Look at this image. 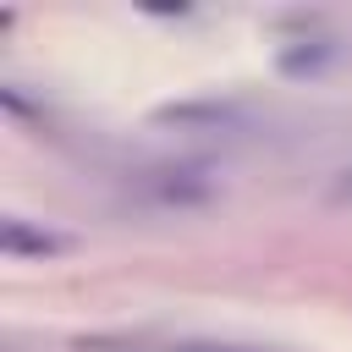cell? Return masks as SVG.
I'll list each match as a JSON object with an SVG mask.
<instances>
[{
  "label": "cell",
  "instance_id": "obj_2",
  "mask_svg": "<svg viewBox=\"0 0 352 352\" xmlns=\"http://www.w3.org/2000/svg\"><path fill=\"white\" fill-rule=\"evenodd\" d=\"M308 44V38H302ZM341 50H336V38H314L308 50H280V72H292V77H302V72H319L324 60H336Z\"/></svg>",
  "mask_w": 352,
  "mask_h": 352
},
{
  "label": "cell",
  "instance_id": "obj_3",
  "mask_svg": "<svg viewBox=\"0 0 352 352\" xmlns=\"http://www.w3.org/2000/svg\"><path fill=\"white\" fill-rule=\"evenodd\" d=\"M170 352H270V346H248V341H182Z\"/></svg>",
  "mask_w": 352,
  "mask_h": 352
},
{
  "label": "cell",
  "instance_id": "obj_1",
  "mask_svg": "<svg viewBox=\"0 0 352 352\" xmlns=\"http://www.w3.org/2000/svg\"><path fill=\"white\" fill-rule=\"evenodd\" d=\"M0 242H6V253H16V258H50V253H66V248H72V236H60V231H33L28 220H6V226H0Z\"/></svg>",
  "mask_w": 352,
  "mask_h": 352
},
{
  "label": "cell",
  "instance_id": "obj_4",
  "mask_svg": "<svg viewBox=\"0 0 352 352\" xmlns=\"http://www.w3.org/2000/svg\"><path fill=\"white\" fill-rule=\"evenodd\" d=\"M346 192H352V182H346V187H341V198H346Z\"/></svg>",
  "mask_w": 352,
  "mask_h": 352
}]
</instances>
